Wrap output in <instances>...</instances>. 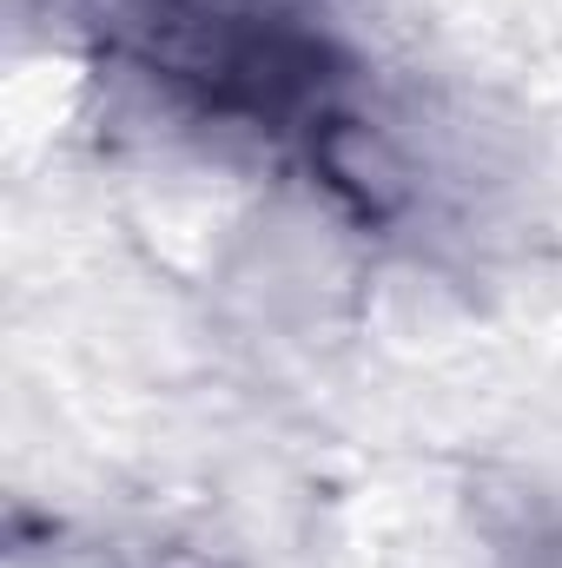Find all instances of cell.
Returning <instances> with one entry per match:
<instances>
[{
	"label": "cell",
	"mask_w": 562,
	"mask_h": 568,
	"mask_svg": "<svg viewBox=\"0 0 562 568\" xmlns=\"http://www.w3.org/2000/svg\"><path fill=\"white\" fill-rule=\"evenodd\" d=\"M113 568H245L232 549H212V542H185V536H159V542H133L120 549Z\"/></svg>",
	"instance_id": "cell-1"
},
{
	"label": "cell",
	"mask_w": 562,
	"mask_h": 568,
	"mask_svg": "<svg viewBox=\"0 0 562 568\" xmlns=\"http://www.w3.org/2000/svg\"><path fill=\"white\" fill-rule=\"evenodd\" d=\"M536 568H562V523L543 536V542H536Z\"/></svg>",
	"instance_id": "cell-2"
}]
</instances>
